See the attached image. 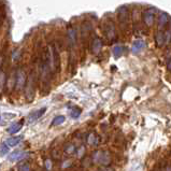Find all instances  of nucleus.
I'll use <instances>...</instances> for the list:
<instances>
[{
	"label": "nucleus",
	"mask_w": 171,
	"mask_h": 171,
	"mask_svg": "<svg viewBox=\"0 0 171 171\" xmlns=\"http://www.w3.org/2000/svg\"><path fill=\"white\" fill-rule=\"evenodd\" d=\"M169 23V16H168V14H165V13H163V14H160V16L158 17V25H159V27L160 28H163V27H165L166 25Z\"/></svg>",
	"instance_id": "15"
},
{
	"label": "nucleus",
	"mask_w": 171,
	"mask_h": 171,
	"mask_svg": "<svg viewBox=\"0 0 171 171\" xmlns=\"http://www.w3.org/2000/svg\"><path fill=\"white\" fill-rule=\"evenodd\" d=\"M45 111H46V108H42V109H40V110H37V111H32L31 113L27 116L26 122L28 124L34 123V122H36L37 119H39L41 118V116L45 113Z\"/></svg>",
	"instance_id": "6"
},
{
	"label": "nucleus",
	"mask_w": 171,
	"mask_h": 171,
	"mask_svg": "<svg viewBox=\"0 0 171 171\" xmlns=\"http://www.w3.org/2000/svg\"><path fill=\"white\" fill-rule=\"evenodd\" d=\"M144 49H145V43H144L143 40H136V41L132 43V51L133 54L141 53Z\"/></svg>",
	"instance_id": "8"
},
{
	"label": "nucleus",
	"mask_w": 171,
	"mask_h": 171,
	"mask_svg": "<svg viewBox=\"0 0 171 171\" xmlns=\"http://www.w3.org/2000/svg\"><path fill=\"white\" fill-rule=\"evenodd\" d=\"M23 124H24V122L21 121L20 123H15V124H12V125L10 126V127L7 129V132H8L9 133H11V135H13V133H16L18 132L21 129H22L23 127Z\"/></svg>",
	"instance_id": "14"
},
{
	"label": "nucleus",
	"mask_w": 171,
	"mask_h": 171,
	"mask_svg": "<svg viewBox=\"0 0 171 171\" xmlns=\"http://www.w3.org/2000/svg\"><path fill=\"white\" fill-rule=\"evenodd\" d=\"M27 156V153L26 152H23V151H14L13 153L10 154V156H9V160L10 161H17V160H21V159H23L24 157H26Z\"/></svg>",
	"instance_id": "11"
},
{
	"label": "nucleus",
	"mask_w": 171,
	"mask_h": 171,
	"mask_svg": "<svg viewBox=\"0 0 171 171\" xmlns=\"http://www.w3.org/2000/svg\"><path fill=\"white\" fill-rule=\"evenodd\" d=\"M20 170L21 171H28V170H29V168H28L27 165H25V166H23V167H21Z\"/></svg>",
	"instance_id": "20"
},
{
	"label": "nucleus",
	"mask_w": 171,
	"mask_h": 171,
	"mask_svg": "<svg viewBox=\"0 0 171 171\" xmlns=\"http://www.w3.org/2000/svg\"><path fill=\"white\" fill-rule=\"evenodd\" d=\"M118 21L121 23V26L126 27L129 22V11H128L127 7H121L118 11Z\"/></svg>",
	"instance_id": "1"
},
{
	"label": "nucleus",
	"mask_w": 171,
	"mask_h": 171,
	"mask_svg": "<svg viewBox=\"0 0 171 171\" xmlns=\"http://www.w3.org/2000/svg\"><path fill=\"white\" fill-rule=\"evenodd\" d=\"M112 53H113V56L118 59V58L121 57L123 55V46L121 45H115L112 50Z\"/></svg>",
	"instance_id": "16"
},
{
	"label": "nucleus",
	"mask_w": 171,
	"mask_h": 171,
	"mask_svg": "<svg viewBox=\"0 0 171 171\" xmlns=\"http://www.w3.org/2000/svg\"><path fill=\"white\" fill-rule=\"evenodd\" d=\"M170 37V32L169 30H168L167 32L165 31H158L157 34H156L155 36V40H156V44H157V46H163L164 44L166 43V42L168 41V39H169Z\"/></svg>",
	"instance_id": "5"
},
{
	"label": "nucleus",
	"mask_w": 171,
	"mask_h": 171,
	"mask_svg": "<svg viewBox=\"0 0 171 171\" xmlns=\"http://www.w3.org/2000/svg\"><path fill=\"white\" fill-rule=\"evenodd\" d=\"M51 52H52V64H53V68H55L56 71H58L60 68V56L58 51L56 50L55 46L51 48Z\"/></svg>",
	"instance_id": "7"
},
{
	"label": "nucleus",
	"mask_w": 171,
	"mask_h": 171,
	"mask_svg": "<svg viewBox=\"0 0 171 171\" xmlns=\"http://www.w3.org/2000/svg\"><path fill=\"white\" fill-rule=\"evenodd\" d=\"M23 139H24V136L11 137V138H9V139L6 141V144L8 145V146H16V145H17L18 143H21V142L23 141Z\"/></svg>",
	"instance_id": "13"
},
{
	"label": "nucleus",
	"mask_w": 171,
	"mask_h": 171,
	"mask_svg": "<svg viewBox=\"0 0 171 171\" xmlns=\"http://www.w3.org/2000/svg\"><path fill=\"white\" fill-rule=\"evenodd\" d=\"M69 112H70V116H71L72 118H78L79 116L81 115L82 110L80 109V108H78V107H73Z\"/></svg>",
	"instance_id": "17"
},
{
	"label": "nucleus",
	"mask_w": 171,
	"mask_h": 171,
	"mask_svg": "<svg viewBox=\"0 0 171 171\" xmlns=\"http://www.w3.org/2000/svg\"><path fill=\"white\" fill-rule=\"evenodd\" d=\"M65 122V116L62 115H58L56 116L55 118L53 119L52 124H51V126H58V125H62V123Z\"/></svg>",
	"instance_id": "18"
},
{
	"label": "nucleus",
	"mask_w": 171,
	"mask_h": 171,
	"mask_svg": "<svg viewBox=\"0 0 171 171\" xmlns=\"http://www.w3.org/2000/svg\"><path fill=\"white\" fill-rule=\"evenodd\" d=\"M155 15H156V10L153 8L147 9L143 12V22L145 23V25L147 26H151L153 25L154 20H155Z\"/></svg>",
	"instance_id": "3"
},
{
	"label": "nucleus",
	"mask_w": 171,
	"mask_h": 171,
	"mask_svg": "<svg viewBox=\"0 0 171 171\" xmlns=\"http://www.w3.org/2000/svg\"><path fill=\"white\" fill-rule=\"evenodd\" d=\"M102 49V41L99 38H95L92 42V52L94 54H98Z\"/></svg>",
	"instance_id": "12"
},
{
	"label": "nucleus",
	"mask_w": 171,
	"mask_h": 171,
	"mask_svg": "<svg viewBox=\"0 0 171 171\" xmlns=\"http://www.w3.org/2000/svg\"><path fill=\"white\" fill-rule=\"evenodd\" d=\"M67 38H68V43H69L70 46L76 45V31L74 28L70 27L69 29H68Z\"/></svg>",
	"instance_id": "9"
},
{
	"label": "nucleus",
	"mask_w": 171,
	"mask_h": 171,
	"mask_svg": "<svg viewBox=\"0 0 171 171\" xmlns=\"http://www.w3.org/2000/svg\"><path fill=\"white\" fill-rule=\"evenodd\" d=\"M14 118H16V114L14 113H1L0 114V126H6Z\"/></svg>",
	"instance_id": "10"
},
{
	"label": "nucleus",
	"mask_w": 171,
	"mask_h": 171,
	"mask_svg": "<svg viewBox=\"0 0 171 171\" xmlns=\"http://www.w3.org/2000/svg\"><path fill=\"white\" fill-rule=\"evenodd\" d=\"M9 146L6 144V142H2L1 144H0V156H4L6 154L9 153Z\"/></svg>",
	"instance_id": "19"
},
{
	"label": "nucleus",
	"mask_w": 171,
	"mask_h": 171,
	"mask_svg": "<svg viewBox=\"0 0 171 171\" xmlns=\"http://www.w3.org/2000/svg\"><path fill=\"white\" fill-rule=\"evenodd\" d=\"M104 35L109 40H112L114 39L115 37V27H114V24L111 22V21H107L104 23Z\"/></svg>",
	"instance_id": "4"
},
{
	"label": "nucleus",
	"mask_w": 171,
	"mask_h": 171,
	"mask_svg": "<svg viewBox=\"0 0 171 171\" xmlns=\"http://www.w3.org/2000/svg\"><path fill=\"white\" fill-rule=\"evenodd\" d=\"M27 81V76L25 73L24 70L20 69L16 72V76H15V87L17 90H21L23 87L25 86Z\"/></svg>",
	"instance_id": "2"
}]
</instances>
